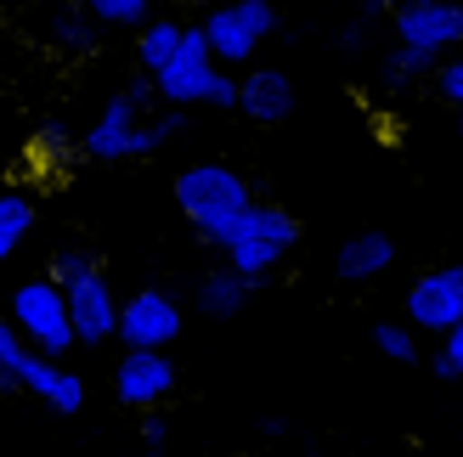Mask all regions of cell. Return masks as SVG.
<instances>
[{
	"instance_id": "obj_1",
	"label": "cell",
	"mask_w": 463,
	"mask_h": 457,
	"mask_svg": "<svg viewBox=\"0 0 463 457\" xmlns=\"http://www.w3.org/2000/svg\"><path fill=\"white\" fill-rule=\"evenodd\" d=\"M175 203H181V215H187V226L203 243L226 248L232 232L243 226V215L254 210V192L238 170L221 164V158H198V164H187L175 175Z\"/></svg>"
},
{
	"instance_id": "obj_2",
	"label": "cell",
	"mask_w": 463,
	"mask_h": 457,
	"mask_svg": "<svg viewBox=\"0 0 463 457\" xmlns=\"http://www.w3.org/2000/svg\"><path fill=\"white\" fill-rule=\"evenodd\" d=\"M153 90H158L165 107H238V74L215 62L198 23H187V40H181V51L153 74Z\"/></svg>"
},
{
	"instance_id": "obj_3",
	"label": "cell",
	"mask_w": 463,
	"mask_h": 457,
	"mask_svg": "<svg viewBox=\"0 0 463 457\" xmlns=\"http://www.w3.org/2000/svg\"><path fill=\"white\" fill-rule=\"evenodd\" d=\"M294 243H299V220L283 203H254L243 215V226L232 232V243H226V266L249 283H266L271 271L294 255Z\"/></svg>"
},
{
	"instance_id": "obj_4",
	"label": "cell",
	"mask_w": 463,
	"mask_h": 457,
	"mask_svg": "<svg viewBox=\"0 0 463 457\" xmlns=\"http://www.w3.org/2000/svg\"><path fill=\"white\" fill-rule=\"evenodd\" d=\"M6 316L17 322V333L29 339L34 350L57 356V361L80 345V339H74V322H68V294H62V283L52 277V271H40V277L17 283V288H12Z\"/></svg>"
},
{
	"instance_id": "obj_5",
	"label": "cell",
	"mask_w": 463,
	"mask_h": 457,
	"mask_svg": "<svg viewBox=\"0 0 463 457\" xmlns=\"http://www.w3.org/2000/svg\"><path fill=\"white\" fill-rule=\"evenodd\" d=\"M203 40H210V51L221 68H249L254 51H260V40H271L283 29V17H277L271 0H232V6H210L198 17Z\"/></svg>"
},
{
	"instance_id": "obj_6",
	"label": "cell",
	"mask_w": 463,
	"mask_h": 457,
	"mask_svg": "<svg viewBox=\"0 0 463 457\" xmlns=\"http://www.w3.org/2000/svg\"><path fill=\"white\" fill-rule=\"evenodd\" d=\"M153 97H158V90H153L147 74H142V79H130L119 97H108V107L97 113V125L85 130L80 153L90 158V164H125V158H136V130H142Z\"/></svg>"
},
{
	"instance_id": "obj_7",
	"label": "cell",
	"mask_w": 463,
	"mask_h": 457,
	"mask_svg": "<svg viewBox=\"0 0 463 457\" xmlns=\"http://www.w3.org/2000/svg\"><path fill=\"white\" fill-rule=\"evenodd\" d=\"M396 40L412 45V51H430V57H447L463 45V0H402L396 12Z\"/></svg>"
},
{
	"instance_id": "obj_8",
	"label": "cell",
	"mask_w": 463,
	"mask_h": 457,
	"mask_svg": "<svg viewBox=\"0 0 463 457\" xmlns=\"http://www.w3.org/2000/svg\"><path fill=\"white\" fill-rule=\"evenodd\" d=\"M407 322L419 333H452L463 322V266H435L407 288Z\"/></svg>"
},
{
	"instance_id": "obj_9",
	"label": "cell",
	"mask_w": 463,
	"mask_h": 457,
	"mask_svg": "<svg viewBox=\"0 0 463 457\" xmlns=\"http://www.w3.org/2000/svg\"><path fill=\"white\" fill-rule=\"evenodd\" d=\"M175 396V361L165 350H125L113 361V401L130 413H153Z\"/></svg>"
},
{
	"instance_id": "obj_10",
	"label": "cell",
	"mask_w": 463,
	"mask_h": 457,
	"mask_svg": "<svg viewBox=\"0 0 463 457\" xmlns=\"http://www.w3.org/2000/svg\"><path fill=\"white\" fill-rule=\"evenodd\" d=\"M119 339L125 350H170L181 339V305L165 288H142L119 305Z\"/></svg>"
},
{
	"instance_id": "obj_11",
	"label": "cell",
	"mask_w": 463,
	"mask_h": 457,
	"mask_svg": "<svg viewBox=\"0 0 463 457\" xmlns=\"http://www.w3.org/2000/svg\"><path fill=\"white\" fill-rule=\"evenodd\" d=\"M68 322H74L80 345H108L119 339V300H113L108 277H85V283H68Z\"/></svg>"
},
{
	"instance_id": "obj_12",
	"label": "cell",
	"mask_w": 463,
	"mask_h": 457,
	"mask_svg": "<svg viewBox=\"0 0 463 457\" xmlns=\"http://www.w3.org/2000/svg\"><path fill=\"white\" fill-rule=\"evenodd\" d=\"M238 113L249 125H288V113H294V79L283 74V68H249V74L238 79Z\"/></svg>"
},
{
	"instance_id": "obj_13",
	"label": "cell",
	"mask_w": 463,
	"mask_h": 457,
	"mask_svg": "<svg viewBox=\"0 0 463 457\" xmlns=\"http://www.w3.org/2000/svg\"><path fill=\"white\" fill-rule=\"evenodd\" d=\"M396 266V238L390 232H351L334 248V277L339 283H373Z\"/></svg>"
},
{
	"instance_id": "obj_14",
	"label": "cell",
	"mask_w": 463,
	"mask_h": 457,
	"mask_svg": "<svg viewBox=\"0 0 463 457\" xmlns=\"http://www.w3.org/2000/svg\"><path fill=\"white\" fill-rule=\"evenodd\" d=\"M249 294H254V283L238 277L232 266H221V271H203V277H198L193 305H198L203 316H215V322H226V316H238V311L249 305Z\"/></svg>"
},
{
	"instance_id": "obj_15",
	"label": "cell",
	"mask_w": 463,
	"mask_h": 457,
	"mask_svg": "<svg viewBox=\"0 0 463 457\" xmlns=\"http://www.w3.org/2000/svg\"><path fill=\"white\" fill-rule=\"evenodd\" d=\"M181 40H187V23H175V17H165V12H153L142 29H136V68L153 79L158 68H165L175 51H181Z\"/></svg>"
},
{
	"instance_id": "obj_16",
	"label": "cell",
	"mask_w": 463,
	"mask_h": 457,
	"mask_svg": "<svg viewBox=\"0 0 463 457\" xmlns=\"http://www.w3.org/2000/svg\"><path fill=\"white\" fill-rule=\"evenodd\" d=\"M97 29L102 23L85 12V0H52V12H45V40H52L57 51H90Z\"/></svg>"
},
{
	"instance_id": "obj_17",
	"label": "cell",
	"mask_w": 463,
	"mask_h": 457,
	"mask_svg": "<svg viewBox=\"0 0 463 457\" xmlns=\"http://www.w3.org/2000/svg\"><path fill=\"white\" fill-rule=\"evenodd\" d=\"M34 232V198L29 192H0V266H6Z\"/></svg>"
},
{
	"instance_id": "obj_18",
	"label": "cell",
	"mask_w": 463,
	"mask_h": 457,
	"mask_svg": "<svg viewBox=\"0 0 463 457\" xmlns=\"http://www.w3.org/2000/svg\"><path fill=\"white\" fill-rule=\"evenodd\" d=\"M45 271H52V277L68 288V283L102 277V255H97L90 243H57V248H52V266H45Z\"/></svg>"
},
{
	"instance_id": "obj_19",
	"label": "cell",
	"mask_w": 463,
	"mask_h": 457,
	"mask_svg": "<svg viewBox=\"0 0 463 457\" xmlns=\"http://www.w3.org/2000/svg\"><path fill=\"white\" fill-rule=\"evenodd\" d=\"M181 130H187V107H165V113H153V119H142V130H136V158H153L158 147H170Z\"/></svg>"
},
{
	"instance_id": "obj_20",
	"label": "cell",
	"mask_w": 463,
	"mask_h": 457,
	"mask_svg": "<svg viewBox=\"0 0 463 457\" xmlns=\"http://www.w3.org/2000/svg\"><path fill=\"white\" fill-rule=\"evenodd\" d=\"M373 350L384 361L412 368V361H419V328H412V322H373Z\"/></svg>"
},
{
	"instance_id": "obj_21",
	"label": "cell",
	"mask_w": 463,
	"mask_h": 457,
	"mask_svg": "<svg viewBox=\"0 0 463 457\" xmlns=\"http://www.w3.org/2000/svg\"><path fill=\"white\" fill-rule=\"evenodd\" d=\"M158 0H85V12L102 23V29H142L153 17Z\"/></svg>"
},
{
	"instance_id": "obj_22",
	"label": "cell",
	"mask_w": 463,
	"mask_h": 457,
	"mask_svg": "<svg viewBox=\"0 0 463 457\" xmlns=\"http://www.w3.org/2000/svg\"><path fill=\"white\" fill-rule=\"evenodd\" d=\"M441 68V57H430V51H412V45H396V51L384 57V85H412V79H424Z\"/></svg>"
},
{
	"instance_id": "obj_23",
	"label": "cell",
	"mask_w": 463,
	"mask_h": 457,
	"mask_svg": "<svg viewBox=\"0 0 463 457\" xmlns=\"http://www.w3.org/2000/svg\"><path fill=\"white\" fill-rule=\"evenodd\" d=\"M34 345L17 333V322L12 316H0V390L6 396H17V368H23V356H29Z\"/></svg>"
},
{
	"instance_id": "obj_24",
	"label": "cell",
	"mask_w": 463,
	"mask_h": 457,
	"mask_svg": "<svg viewBox=\"0 0 463 457\" xmlns=\"http://www.w3.org/2000/svg\"><path fill=\"white\" fill-rule=\"evenodd\" d=\"M430 373H435V378H463V322H458L452 333H441V350H435Z\"/></svg>"
},
{
	"instance_id": "obj_25",
	"label": "cell",
	"mask_w": 463,
	"mask_h": 457,
	"mask_svg": "<svg viewBox=\"0 0 463 457\" xmlns=\"http://www.w3.org/2000/svg\"><path fill=\"white\" fill-rule=\"evenodd\" d=\"M435 90H441L447 107H463V51L441 57V68H435Z\"/></svg>"
},
{
	"instance_id": "obj_26",
	"label": "cell",
	"mask_w": 463,
	"mask_h": 457,
	"mask_svg": "<svg viewBox=\"0 0 463 457\" xmlns=\"http://www.w3.org/2000/svg\"><path fill=\"white\" fill-rule=\"evenodd\" d=\"M165 441H170V424L158 418V413H147V424H142V457H165Z\"/></svg>"
},
{
	"instance_id": "obj_27",
	"label": "cell",
	"mask_w": 463,
	"mask_h": 457,
	"mask_svg": "<svg viewBox=\"0 0 463 457\" xmlns=\"http://www.w3.org/2000/svg\"><path fill=\"white\" fill-rule=\"evenodd\" d=\"M362 45H367V23L356 17V23H345V29H339V51H362Z\"/></svg>"
},
{
	"instance_id": "obj_28",
	"label": "cell",
	"mask_w": 463,
	"mask_h": 457,
	"mask_svg": "<svg viewBox=\"0 0 463 457\" xmlns=\"http://www.w3.org/2000/svg\"><path fill=\"white\" fill-rule=\"evenodd\" d=\"M356 6H362V17H367V12H396L402 0H356Z\"/></svg>"
},
{
	"instance_id": "obj_29",
	"label": "cell",
	"mask_w": 463,
	"mask_h": 457,
	"mask_svg": "<svg viewBox=\"0 0 463 457\" xmlns=\"http://www.w3.org/2000/svg\"><path fill=\"white\" fill-rule=\"evenodd\" d=\"M260 435H271V441H277V435H288V424H283V418H260Z\"/></svg>"
},
{
	"instance_id": "obj_30",
	"label": "cell",
	"mask_w": 463,
	"mask_h": 457,
	"mask_svg": "<svg viewBox=\"0 0 463 457\" xmlns=\"http://www.w3.org/2000/svg\"><path fill=\"white\" fill-rule=\"evenodd\" d=\"M458 130H463V119H458Z\"/></svg>"
}]
</instances>
